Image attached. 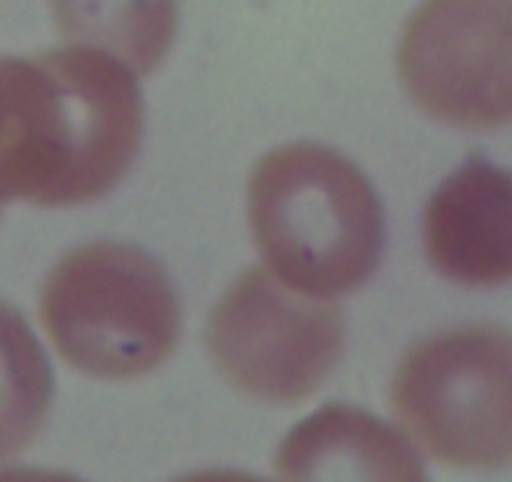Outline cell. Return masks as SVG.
Wrapping results in <instances>:
<instances>
[{"mask_svg":"<svg viewBox=\"0 0 512 482\" xmlns=\"http://www.w3.org/2000/svg\"><path fill=\"white\" fill-rule=\"evenodd\" d=\"M510 355V333L493 323L443 330L405 355L390 403L430 458L463 470L508 465Z\"/></svg>","mask_w":512,"mask_h":482,"instance_id":"4","label":"cell"},{"mask_svg":"<svg viewBox=\"0 0 512 482\" xmlns=\"http://www.w3.org/2000/svg\"><path fill=\"white\" fill-rule=\"evenodd\" d=\"M0 482H80L73 475L53 473V470L40 468H13L0 470Z\"/></svg>","mask_w":512,"mask_h":482,"instance_id":"12","label":"cell"},{"mask_svg":"<svg viewBox=\"0 0 512 482\" xmlns=\"http://www.w3.org/2000/svg\"><path fill=\"white\" fill-rule=\"evenodd\" d=\"M38 313L60 358L90 378L155 373L180 340L178 295L165 270L140 248L110 240L55 265Z\"/></svg>","mask_w":512,"mask_h":482,"instance_id":"3","label":"cell"},{"mask_svg":"<svg viewBox=\"0 0 512 482\" xmlns=\"http://www.w3.org/2000/svg\"><path fill=\"white\" fill-rule=\"evenodd\" d=\"M70 45L108 53L130 73L148 75L175 38V0H50Z\"/></svg>","mask_w":512,"mask_h":482,"instance_id":"9","label":"cell"},{"mask_svg":"<svg viewBox=\"0 0 512 482\" xmlns=\"http://www.w3.org/2000/svg\"><path fill=\"white\" fill-rule=\"evenodd\" d=\"M13 128V198L48 208L98 200L138 155V80L108 53L80 45L13 58Z\"/></svg>","mask_w":512,"mask_h":482,"instance_id":"1","label":"cell"},{"mask_svg":"<svg viewBox=\"0 0 512 482\" xmlns=\"http://www.w3.org/2000/svg\"><path fill=\"white\" fill-rule=\"evenodd\" d=\"M248 213L268 270L310 298L363 288L383 255V208L358 165L325 145L265 155L250 178Z\"/></svg>","mask_w":512,"mask_h":482,"instance_id":"2","label":"cell"},{"mask_svg":"<svg viewBox=\"0 0 512 482\" xmlns=\"http://www.w3.org/2000/svg\"><path fill=\"white\" fill-rule=\"evenodd\" d=\"M400 78L430 118L465 130L510 120V0H425L405 28Z\"/></svg>","mask_w":512,"mask_h":482,"instance_id":"6","label":"cell"},{"mask_svg":"<svg viewBox=\"0 0 512 482\" xmlns=\"http://www.w3.org/2000/svg\"><path fill=\"white\" fill-rule=\"evenodd\" d=\"M13 143V58H0V210L10 200Z\"/></svg>","mask_w":512,"mask_h":482,"instance_id":"11","label":"cell"},{"mask_svg":"<svg viewBox=\"0 0 512 482\" xmlns=\"http://www.w3.org/2000/svg\"><path fill=\"white\" fill-rule=\"evenodd\" d=\"M283 482H430L423 460L395 428L333 403L295 425L275 460Z\"/></svg>","mask_w":512,"mask_h":482,"instance_id":"8","label":"cell"},{"mask_svg":"<svg viewBox=\"0 0 512 482\" xmlns=\"http://www.w3.org/2000/svg\"><path fill=\"white\" fill-rule=\"evenodd\" d=\"M425 248L440 275L490 288L512 275V185L505 170L473 155L433 195Z\"/></svg>","mask_w":512,"mask_h":482,"instance_id":"7","label":"cell"},{"mask_svg":"<svg viewBox=\"0 0 512 482\" xmlns=\"http://www.w3.org/2000/svg\"><path fill=\"white\" fill-rule=\"evenodd\" d=\"M53 400V375L23 315L0 300V463L33 445Z\"/></svg>","mask_w":512,"mask_h":482,"instance_id":"10","label":"cell"},{"mask_svg":"<svg viewBox=\"0 0 512 482\" xmlns=\"http://www.w3.org/2000/svg\"><path fill=\"white\" fill-rule=\"evenodd\" d=\"M175 482H268V480L250 473H235V470H203V473L185 475V478Z\"/></svg>","mask_w":512,"mask_h":482,"instance_id":"13","label":"cell"},{"mask_svg":"<svg viewBox=\"0 0 512 482\" xmlns=\"http://www.w3.org/2000/svg\"><path fill=\"white\" fill-rule=\"evenodd\" d=\"M208 348L233 388L265 403L293 405L318 393L345 348L340 305L250 268L208 320Z\"/></svg>","mask_w":512,"mask_h":482,"instance_id":"5","label":"cell"}]
</instances>
